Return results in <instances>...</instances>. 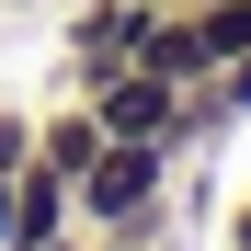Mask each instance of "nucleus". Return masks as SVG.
I'll list each match as a JSON object with an SVG mask.
<instances>
[{
	"mask_svg": "<svg viewBox=\"0 0 251 251\" xmlns=\"http://www.w3.org/2000/svg\"><path fill=\"white\" fill-rule=\"evenodd\" d=\"M172 172H183V149H160V137H114L92 172H80V240H160V217H172Z\"/></svg>",
	"mask_w": 251,
	"mask_h": 251,
	"instance_id": "1",
	"label": "nucleus"
},
{
	"mask_svg": "<svg viewBox=\"0 0 251 251\" xmlns=\"http://www.w3.org/2000/svg\"><path fill=\"white\" fill-rule=\"evenodd\" d=\"M149 12H160V0H80V12H69V92H92L103 69H126V57H137Z\"/></svg>",
	"mask_w": 251,
	"mask_h": 251,
	"instance_id": "2",
	"label": "nucleus"
},
{
	"mask_svg": "<svg viewBox=\"0 0 251 251\" xmlns=\"http://www.w3.org/2000/svg\"><path fill=\"white\" fill-rule=\"evenodd\" d=\"M0 251H80V205H69L57 172H23L12 183V240Z\"/></svg>",
	"mask_w": 251,
	"mask_h": 251,
	"instance_id": "3",
	"label": "nucleus"
},
{
	"mask_svg": "<svg viewBox=\"0 0 251 251\" xmlns=\"http://www.w3.org/2000/svg\"><path fill=\"white\" fill-rule=\"evenodd\" d=\"M137 69H160L172 92H205V80H217V57H205V34H194V12H183V0H160V12H149Z\"/></svg>",
	"mask_w": 251,
	"mask_h": 251,
	"instance_id": "4",
	"label": "nucleus"
},
{
	"mask_svg": "<svg viewBox=\"0 0 251 251\" xmlns=\"http://www.w3.org/2000/svg\"><path fill=\"white\" fill-rule=\"evenodd\" d=\"M103 149H114V137H103V126H92V103H80V92H69L57 114H34V172H57L69 194H80V172H92Z\"/></svg>",
	"mask_w": 251,
	"mask_h": 251,
	"instance_id": "5",
	"label": "nucleus"
},
{
	"mask_svg": "<svg viewBox=\"0 0 251 251\" xmlns=\"http://www.w3.org/2000/svg\"><path fill=\"white\" fill-rule=\"evenodd\" d=\"M23 172H34V114L0 103V183H23Z\"/></svg>",
	"mask_w": 251,
	"mask_h": 251,
	"instance_id": "6",
	"label": "nucleus"
},
{
	"mask_svg": "<svg viewBox=\"0 0 251 251\" xmlns=\"http://www.w3.org/2000/svg\"><path fill=\"white\" fill-rule=\"evenodd\" d=\"M217 240H228V251H251V194H240L228 217H217Z\"/></svg>",
	"mask_w": 251,
	"mask_h": 251,
	"instance_id": "7",
	"label": "nucleus"
},
{
	"mask_svg": "<svg viewBox=\"0 0 251 251\" xmlns=\"http://www.w3.org/2000/svg\"><path fill=\"white\" fill-rule=\"evenodd\" d=\"M80 251H114V240H80ZM126 251H172V240H126Z\"/></svg>",
	"mask_w": 251,
	"mask_h": 251,
	"instance_id": "8",
	"label": "nucleus"
},
{
	"mask_svg": "<svg viewBox=\"0 0 251 251\" xmlns=\"http://www.w3.org/2000/svg\"><path fill=\"white\" fill-rule=\"evenodd\" d=\"M0 240H12V183H0Z\"/></svg>",
	"mask_w": 251,
	"mask_h": 251,
	"instance_id": "9",
	"label": "nucleus"
},
{
	"mask_svg": "<svg viewBox=\"0 0 251 251\" xmlns=\"http://www.w3.org/2000/svg\"><path fill=\"white\" fill-rule=\"evenodd\" d=\"M0 12H46V0H0Z\"/></svg>",
	"mask_w": 251,
	"mask_h": 251,
	"instance_id": "10",
	"label": "nucleus"
}]
</instances>
